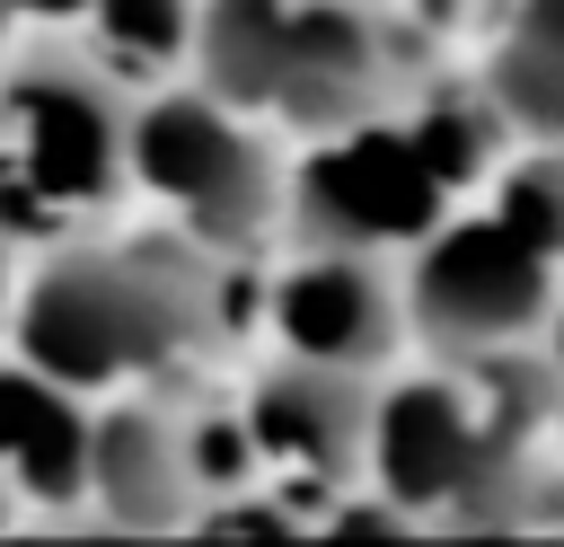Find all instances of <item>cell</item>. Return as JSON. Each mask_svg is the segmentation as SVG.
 I'll list each match as a JSON object with an SVG mask.
<instances>
[{
	"label": "cell",
	"instance_id": "obj_8",
	"mask_svg": "<svg viewBox=\"0 0 564 547\" xmlns=\"http://www.w3.org/2000/svg\"><path fill=\"white\" fill-rule=\"evenodd\" d=\"M194 503H203V476H194V441H185L176 388H106V397H88L70 529L176 538V529H194Z\"/></svg>",
	"mask_w": 564,
	"mask_h": 547
},
{
	"label": "cell",
	"instance_id": "obj_15",
	"mask_svg": "<svg viewBox=\"0 0 564 547\" xmlns=\"http://www.w3.org/2000/svg\"><path fill=\"white\" fill-rule=\"evenodd\" d=\"M88 0H0V35L18 44V35H53V26H70Z\"/></svg>",
	"mask_w": 564,
	"mask_h": 547
},
{
	"label": "cell",
	"instance_id": "obj_11",
	"mask_svg": "<svg viewBox=\"0 0 564 547\" xmlns=\"http://www.w3.org/2000/svg\"><path fill=\"white\" fill-rule=\"evenodd\" d=\"M476 35V88L511 124V141L564 150V0H485Z\"/></svg>",
	"mask_w": 564,
	"mask_h": 547
},
{
	"label": "cell",
	"instance_id": "obj_9",
	"mask_svg": "<svg viewBox=\"0 0 564 547\" xmlns=\"http://www.w3.org/2000/svg\"><path fill=\"white\" fill-rule=\"evenodd\" d=\"M264 335L282 353L388 371L405 362V300H397V256L379 247H326V238H282L273 282H264Z\"/></svg>",
	"mask_w": 564,
	"mask_h": 547
},
{
	"label": "cell",
	"instance_id": "obj_5",
	"mask_svg": "<svg viewBox=\"0 0 564 547\" xmlns=\"http://www.w3.org/2000/svg\"><path fill=\"white\" fill-rule=\"evenodd\" d=\"M555 291V256H538L520 229H502L476 194H458L405 256V353H485V344H538Z\"/></svg>",
	"mask_w": 564,
	"mask_h": 547
},
{
	"label": "cell",
	"instance_id": "obj_17",
	"mask_svg": "<svg viewBox=\"0 0 564 547\" xmlns=\"http://www.w3.org/2000/svg\"><path fill=\"white\" fill-rule=\"evenodd\" d=\"M18 265H26V256H18V238L0 229V318H9V291H18Z\"/></svg>",
	"mask_w": 564,
	"mask_h": 547
},
{
	"label": "cell",
	"instance_id": "obj_2",
	"mask_svg": "<svg viewBox=\"0 0 564 547\" xmlns=\"http://www.w3.org/2000/svg\"><path fill=\"white\" fill-rule=\"evenodd\" d=\"M123 203H150L159 229L194 238L220 265H264L291 221V150L273 124L220 106L212 88L150 79L123 124Z\"/></svg>",
	"mask_w": 564,
	"mask_h": 547
},
{
	"label": "cell",
	"instance_id": "obj_12",
	"mask_svg": "<svg viewBox=\"0 0 564 547\" xmlns=\"http://www.w3.org/2000/svg\"><path fill=\"white\" fill-rule=\"evenodd\" d=\"M185 26H194V0H88L62 35L88 44L123 88H150L185 71Z\"/></svg>",
	"mask_w": 564,
	"mask_h": 547
},
{
	"label": "cell",
	"instance_id": "obj_13",
	"mask_svg": "<svg viewBox=\"0 0 564 547\" xmlns=\"http://www.w3.org/2000/svg\"><path fill=\"white\" fill-rule=\"evenodd\" d=\"M476 203H485L502 229H520L538 256L564 265V150H555V141H511L502 168L476 185Z\"/></svg>",
	"mask_w": 564,
	"mask_h": 547
},
{
	"label": "cell",
	"instance_id": "obj_4",
	"mask_svg": "<svg viewBox=\"0 0 564 547\" xmlns=\"http://www.w3.org/2000/svg\"><path fill=\"white\" fill-rule=\"evenodd\" d=\"M370 388L379 371H352V362H317V353H282L264 344L238 388L220 397V423L238 441V468L247 485L282 494L300 512V529L361 485L370 468Z\"/></svg>",
	"mask_w": 564,
	"mask_h": 547
},
{
	"label": "cell",
	"instance_id": "obj_10",
	"mask_svg": "<svg viewBox=\"0 0 564 547\" xmlns=\"http://www.w3.org/2000/svg\"><path fill=\"white\" fill-rule=\"evenodd\" d=\"M79 441H88V397L9 353L0 362V476L26 503V521L44 512L53 529H70V512H79Z\"/></svg>",
	"mask_w": 564,
	"mask_h": 547
},
{
	"label": "cell",
	"instance_id": "obj_18",
	"mask_svg": "<svg viewBox=\"0 0 564 547\" xmlns=\"http://www.w3.org/2000/svg\"><path fill=\"white\" fill-rule=\"evenodd\" d=\"M9 529H26V503H18V494H9V476H0V538H9Z\"/></svg>",
	"mask_w": 564,
	"mask_h": 547
},
{
	"label": "cell",
	"instance_id": "obj_1",
	"mask_svg": "<svg viewBox=\"0 0 564 547\" xmlns=\"http://www.w3.org/2000/svg\"><path fill=\"white\" fill-rule=\"evenodd\" d=\"M229 265L176 229H62L35 238L9 291V353L79 397L106 388H194L229 371Z\"/></svg>",
	"mask_w": 564,
	"mask_h": 547
},
{
	"label": "cell",
	"instance_id": "obj_7",
	"mask_svg": "<svg viewBox=\"0 0 564 547\" xmlns=\"http://www.w3.org/2000/svg\"><path fill=\"white\" fill-rule=\"evenodd\" d=\"M441 212H449V194L414 159V141L397 132V115L344 124V132H317L308 150H291V221H282V238L405 256Z\"/></svg>",
	"mask_w": 564,
	"mask_h": 547
},
{
	"label": "cell",
	"instance_id": "obj_19",
	"mask_svg": "<svg viewBox=\"0 0 564 547\" xmlns=\"http://www.w3.org/2000/svg\"><path fill=\"white\" fill-rule=\"evenodd\" d=\"M546 441H555V459H564V379H555V415H546Z\"/></svg>",
	"mask_w": 564,
	"mask_h": 547
},
{
	"label": "cell",
	"instance_id": "obj_16",
	"mask_svg": "<svg viewBox=\"0 0 564 547\" xmlns=\"http://www.w3.org/2000/svg\"><path fill=\"white\" fill-rule=\"evenodd\" d=\"M538 344H546V362L564 371V265H555V291H546V326H538Z\"/></svg>",
	"mask_w": 564,
	"mask_h": 547
},
{
	"label": "cell",
	"instance_id": "obj_6",
	"mask_svg": "<svg viewBox=\"0 0 564 547\" xmlns=\"http://www.w3.org/2000/svg\"><path fill=\"white\" fill-rule=\"evenodd\" d=\"M432 44L388 26L370 0H282L273 9V79H264V124L291 141L379 124L414 88Z\"/></svg>",
	"mask_w": 564,
	"mask_h": 547
},
{
	"label": "cell",
	"instance_id": "obj_14",
	"mask_svg": "<svg viewBox=\"0 0 564 547\" xmlns=\"http://www.w3.org/2000/svg\"><path fill=\"white\" fill-rule=\"evenodd\" d=\"M388 26H405L414 44H441V35H467L485 18V0H370Z\"/></svg>",
	"mask_w": 564,
	"mask_h": 547
},
{
	"label": "cell",
	"instance_id": "obj_3",
	"mask_svg": "<svg viewBox=\"0 0 564 547\" xmlns=\"http://www.w3.org/2000/svg\"><path fill=\"white\" fill-rule=\"evenodd\" d=\"M123 124L132 88L88 44H70L62 26L18 35L0 62V229H97L123 203Z\"/></svg>",
	"mask_w": 564,
	"mask_h": 547
}]
</instances>
